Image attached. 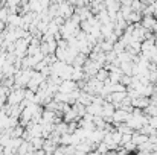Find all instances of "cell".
<instances>
[{
  "instance_id": "16",
  "label": "cell",
  "mask_w": 157,
  "mask_h": 155,
  "mask_svg": "<svg viewBox=\"0 0 157 155\" xmlns=\"http://www.w3.org/2000/svg\"><path fill=\"white\" fill-rule=\"evenodd\" d=\"M142 12H136V11H133L128 17H127V21L128 23H140V20H142Z\"/></svg>"
},
{
  "instance_id": "5",
  "label": "cell",
  "mask_w": 157,
  "mask_h": 155,
  "mask_svg": "<svg viewBox=\"0 0 157 155\" xmlns=\"http://www.w3.org/2000/svg\"><path fill=\"white\" fill-rule=\"evenodd\" d=\"M75 88H78V85H76V81H73V79H64L59 84V91H63V93H70Z\"/></svg>"
},
{
  "instance_id": "4",
  "label": "cell",
  "mask_w": 157,
  "mask_h": 155,
  "mask_svg": "<svg viewBox=\"0 0 157 155\" xmlns=\"http://www.w3.org/2000/svg\"><path fill=\"white\" fill-rule=\"evenodd\" d=\"M131 114H133V113H128V111H125V109H122V108H116V111H114V114H113V122H114V123L127 122V120L131 117Z\"/></svg>"
},
{
  "instance_id": "11",
  "label": "cell",
  "mask_w": 157,
  "mask_h": 155,
  "mask_svg": "<svg viewBox=\"0 0 157 155\" xmlns=\"http://www.w3.org/2000/svg\"><path fill=\"white\" fill-rule=\"evenodd\" d=\"M104 3L108 11H114V12H117L121 9V5H122L121 0H104Z\"/></svg>"
},
{
  "instance_id": "3",
  "label": "cell",
  "mask_w": 157,
  "mask_h": 155,
  "mask_svg": "<svg viewBox=\"0 0 157 155\" xmlns=\"http://www.w3.org/2000/svg\"><path fill=\"white\" fill-rule=\"evenodd\" d=\"M73 12H75V6H73L72 3H69V2H64V3H61V5H59L58 15L64 17L66 20H67V18H70V17L73 15Z\"/></svg>"
},
{
  "instance_id": "10",
  "label": "cell",
  "mask_w": 157,
  "mask_h": 155,
  "mask_svg": "<svg viewBox=\"0 0 157 155\" xmlns=\"http://www.w3.org/2000/svg\"><path fill=\"white\" fill-rule=\"evenodd\" d=\"M87 58H89V55H86V53H81V52H79V53L75 56V59H73L72 65H73V67H82V65L86 64Z\"/></svg>"
},
{
  "instance_id": "1",
  "label": "cell",
  "mask_w": 157,
  "mask_h": 155,
  "mask_svg": "<svg viewBox=\"0 0 157 155\" xmlns=\"http://www.w3.org/2000/svg\"><path fill=\"white\" fill-rule=\"evenodd\" d=\"M29 40H26V38H17L15 40V55L18 56V58H23V56H26L28 55V47H29Z\"/></svg>"
},
{
  "instance_id": "12",
  "label": "cell",
  "mask_w": 157,
  "mask_h": 155,
  "mask_svg": "<svg viewBox=\"0 0 157 155\" xmlns=\"http://www.w3.org/2000/svg\"><path fill=\"white\" fill-rule=\"evenodd\" d=\"M133 67H134V62L133 61H122L121 62V70L125 75H131L133 76Z\"/></svg>"
},
{
  "instance_id": "21",
  "label": "cell",
  "mask_w": 157,
  "mask_h": 155,
  "mask_svg": "<svg viewBox=\"0 0 157 155\" xmlns=\"http://www.w3.org/2000/svg\"><path fill=\"white\" fill-rule=\"evenodd\" d=\"M99 44H101V49H102L104 52L113 50V43H110V41H107V40H104V41H101Z\"/></svg>"
},
{
  "instance_id": "20",
  "label": "cell",
  "mask_w": 157,
  "mask_h": 155,
  "mask_svg": "<svg viewBox=\"0 0 157 155\" xmlns=\"http://www.w3.org/2000/svg\"><path fill=\"white\" fill-rule=\"evenodd\" d=\"M116 58H117V53H116L114 50L105 52V61H107V62H113Z\"/></svg>"
},
{
  "instance_id": "22",
  "label": "cell",
  "mask_w": 157,
  "mask_h": 155,
  "mask_svg": "<svg viewBox=\"0 0 157 155\" xmlns=\"http://www.w3.org/2000/svg\"><path fill=\"white\" fill-rule=\"evenodd\" d=\"M148 123H150L153 128L157 129V116H150V117H148Z\"/></svg>"
},
{
  "instance_id": "19",
  "label": "cell",
  "mask_w": 157,
  "mask_h": 155,
  "mask_svg": "<svg viewBox=\"0 0 157 155\" xmlns=\"http://www.w3.org/2000/svg\"><path fill=\"white\" fill-rule=\"evenodd\" d=\"M11 91H12V88H11V87H6V85L0 84V98H2V99H5V101H6Z\"/></svg>"
},
{
  "instance_id": "13",
  "label": "cell",
  "mask_w": 157,
  "mask_h": 155,
  "mask_svg": "<svg viewBox=\"0 0 157 155\" xmlns=\"http://www.w3.org/2000/svg\"><path fill=\"white\" fill-rule=\"evenodd\" d=\"M63 119H64V122H67V123H69V122H73V120H79L81 117H79L73 109H69V111H66V113H64Z\"/></svg>"
},
{
  "instance_id": "18",
  "label": "cell",
  "mask_w": 157,
  "mask_h": 155,
  "mask_svg": "<svg viewBox=\"0 0 157 155\" xmlns=\"http://www.w3.org/2000/svg\"><path fill=\"white\" fill-rule=\"evenodd\" d=\"M144 113H145L147 116H157V105L151 102L148 106L144 108Z\"/></svg>"
},
{
  "instance_id": "2",
  "label": "cell",
  "mask_w": 157,
  "mask_h": 155,
  "mask_svg": "<svg viewBox=\"0 0 157 155\" xmlns=\"http://www.w3.org/2000/svg\"><path fill=\"white\" fill-rule=\"evenodd\" d=\"M25 90H26V88H12V91L9 93L6 102L12 103V105H15V103H21V101L25 99Z\"/></svg>"
},
{
  "instance_id": "15",
  "label": "cell",
  "mask_w": 157,
  "mask_h": 155,
  "mask_svg": "<svg viewBox=\"0 0 157 155\" xmlns=\"http://www.w3.org/2000/svg\"><path fill=\"white\" fill-rule=\"evenodd\" d=\"M55 55H56V58H58L59 61L67 62V56H69V50H67V49H64V47H56Z\"/></svg>"
},
{
  "instance_id": "6",
  "label": "cell",
  "mask_w": 157,
  "mask_h": 155,
  "mask_svg": "<svg viewBox=\"0 0 157 155\" xmlns=\"http://www.w3.org/2000/svg\"><path fill=\"white\" fill-rule=\"evenodd\" d=\"M17 154L20 155H25V154H35V149H34V146L31 145V142H23L21 145H20V148H18V151H17Z\"/></svg>"
},
{
  "instance_id": "9",
  "label": "cell",
  "mask_w": 157,
  "mask_h": 155,
  "mask_svg": "<svg viewBox=\"0 0 157 155\" xmlns=\"http://www.w3.org/2000/svg\"><path fill=\"white\" fill-rule=\"evenodd\" d=\"M58 148V143L52 142L51 138H44V143H43V149L46 151V154H55V149Z\"/></svg>"
},
{
  "instance_id": "7",
  "label": "cell",
  "mask_w": 157,
  "mask_h": 155,
  "mask_svg": "<svg viewBox=\"0 0 157 155\" xmlns=\"http://www.w3.org/2000/svg\"><path fill=\"white\" fill-rule=\"evenodd\" d=\"M93 98H95V94H90V93H87V91H84V90H81V93H79V98H78V102H81L82 105H90V103L93 102Z\"/></svg>"
},
{
  "instance_id": "14",
  "label": "cell",
  "mask_w": 157,
  "mask_h": 155,
  "mask_svg": "<svg viewBox=\"0 0 157 155\" xmlns=\"http://www.w3.org/2000/svg\"><path fill=\"white\" fill-rule=\"evenodd\" d=\"M95 78H96V79H99V81H102V82H105V81H108V78H110V70H107L105 67H102V68H99Z\"/></svg>"
},
{
  "instance_id": "17",
  "label": "cell",
  "mask_w": 157,
  "mask_h": 155,
  "mask_svg": "<svg viewBox=\"0 0 157 155\" xmlns=\"http://www.w3.org/2000/svg\"><path fill=\"white\" fill-rule=\"evenodd\" d=\"M43 143H44V137H32V140H31V145L34 146L35 151L41 149L43 148Z\"/></svg>"
},
{
  "instance_id": "8",
  "label": "cell",
  "mask_w": 157,
  "mask_h": 155,
  "mask_svg": "<svg viewBox=\"0 0 157 155\" xmlns=\"http://www.w3.org/2000/svg\"><path fill=\"white\" fill-rule=\"evenodd\" d=\"M86 108H87V113H90L93 116H102V105L101 103L92 102L90 105H87Z\"/></svg>"
}]
</instances>
